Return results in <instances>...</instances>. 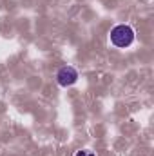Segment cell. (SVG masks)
<instances>
[{
	"instance_id": "6da1fadb",
	"label": "cell",
	"mask_w": 154,
	"mask_h": 156,
	"mask_svg": "<svg viewBox=\"0 0 154 156\" xmlns=\"http://www.w3.org/2000/svg\"><path fill=\"white\" fill-rule=\"evenodd\" d=\"M111 44L118 47V49H125L129 47L132 42H134V29L127 24H118L111 29V35H109Z\"/></svg>"
},
{
	"instance_id": "7a4b0ae2",
	"label": "cell",
	"mask_w": 154,
	"mask_h": 156,
	"mask_svg": "<svg viewBox=\"0 0 154 156\" xmlns=\"http://www.w3.org/2000/svg\"><path fill=\"white\" fill-rule=\"evenodd\" d=\"M78 80V71L73 66H64L56 71V82L62 87H71L73 83H76Z\"/></svg>"
},
{
	"instance_id": "3957f363",
	"label": "cell",
	"mask_w": 154,
	"mask_h": 156,
	"mask_svg": "<svg viewBox=\"0 0 154 156\" xmlns=\"http://www.w3.org/2000/svg\"><path fill=\"white\" fill-rule=\"evenodd\" d=\"M75 156H96L93 151H89V149H83V151H76Z\"/></svg>"
}]
</instances>
